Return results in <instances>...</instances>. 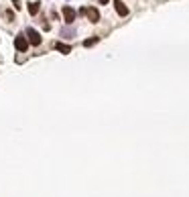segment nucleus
I'll return each instance as SVG.
<instances>
[{
	"label": "nucleus",
	"instance_id": "nucleus-1",
	"mask_svg": "<svg viewBox=\"0 0 189 197\" xmlns=\"http://www.w3.org/2000/svg\"><path fill=\"white\" fill-rule=\"evenodd\" d=\"M79 14H86L89 23H98L100 21V12L96 6H88V8H79Z\"/></svg>",
	"mask_w": 189,
	"mask_h": 197
},
{
	"label": "nucleus",
	"instance_id": "nucleus-2",
	"mask_svg": "<svg viewBox=\"0 0 189 197\" xmlns=\"http://www.w3.org/2000/svg\"><path fill=\"white\" fill-rule=\"evenodd\" d=\"M14 47L21 51V53H27L29 51V39L24 35H16V39H14Z\"/></svg>",
	"mask_w": 189,
	"mask_h": 197
},
{
	"label": "nucleus",
	"instance_id": "nucleus-3",
	"mask_svg": "<svg viewBox=\"0 0 189 197\" xmlns=\"http://www.w3.org/2000/svg\"><path fill=\"white\" fill-rule=\"evenodd\" d=\"M27 37H29V43H31V45H35V47L41 45V41H43V39H41V35H39L35 29H27Z\"/></svg>",
	"mask_w": 189,
	"mask_h": 197
},
{
	"label": "nucleus",
	"instance_id": "nucleus-4",
	"mask_svg": "<svg viewBox=\"0 0 189 197\" xmlns=\"http://www.w3.org/2000/svg\"><path fill=\"white\" fill-rule=\"evenodd\" d=\"M63 21H65L67 24H71L75 21V10H73L71 6H63Z\"/></svg>",
	"mask_w": 189,
	"mask_h": 197
},
{
	"label": "nucleus",
	"instance_id": "nucleus-5",
	"mask_svg": "<svg viewBox=\"0 0 189 197\" xmlns=\"http://www.w3.org/2000/svg\"><path fill=\"white\" fill-rule=\"evenodd\" d=\"M114 8H116V12H118L120 16H126V14H128V6L124 4L122 0H114Z\"/></svg>",
	"mask_w": 189,
	"mask_h": 197
},
{
	"label": "nucleus",
	"instance_id": "nucleus-6",
	"mask_svg": "<svg viewBox=\"0 0 189 197\" xmlns=\"http://www.w3.org/2000/svg\"><path fill=\"white\" fill-rule=\"evenodd\" d=\"M55 49L59 51V53H63V55L71 53V47H69V45H65V43H55Z\"/></svg>",
	"mask_w": 189,
	"mask_h": 197
},
{
	"label": "nucleus",
	"instance_id": "nucleus-7",
	"mask_svg": "<svg viewBox=\"0 0 189 197\" xmlns=\"http://www.w3.org/2000/svg\"><path fill=\"white\" fill-rule=\"evenodd\" d=\"M39 8H41V2H29V12L31 14H37Z\"/></svg>",
	"mask_w": 189,
	"mask_h": 197
},
{
	"label": "nucleus",
	"instance_id": "nucleus-8",
	"mask_svg": "<svg viewBox=\"0 0 189 197\" xmlns=\"http://www.w3.org/2000/svg\"><path fill=\"white\" fill-rule=\"evenodd\" d=\"M98 41H100L98 37H92V39H86V41H83V47H92V45H96Z\"/></svg>",
	"mask_w": 189,
	"mask_h": 197
},
{
	"label": "nucleus",
	"instance_id": "nucleus-9",
	"mask_svg": "<svg viewBox=\"0 0 189 197\" xmlns=\"http://www.w3.org/2000/svg\"><path fill=\"white\" fill-rule=\"evenodd\" d=\"M12 6L18 10V8H21V0H12Z\"/></svg>",
	"mask_w": 189,
	"mask_h": 197
},
{
	"label": "nucleus",
	"instance_id": "nucleus-10",
	"mask_svg": "<svg viewBox=\"0 0 189 197\" xmlns=\"http://www.w3.org/2000/svg\"><path fill=\"white\" fill-rule=\"evenodd\" d=\"M108 2H110V0H100V4H108Z\"/></svg>",
	"mask_w": 189,
	"mask_h": 197
}]
</instances>
